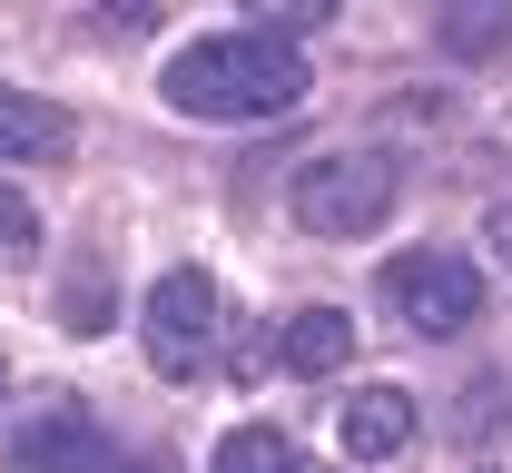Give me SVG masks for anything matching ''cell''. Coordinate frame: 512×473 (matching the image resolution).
<instances>
[{
    "label": "cell",
    "mask_w": 512,
    "mask_h": 473,
    "mask_svg": "<svg viewBox=\"0 0 512 473\" xmlns=\"http://www.w3.org/2000/svg\"><path fill=\"white\" fill-rule=\"evenodd\" d=\"M483 247H493V267H503V276H512V198H503V207H493V217H483Z\"/></svg>",
    "instance_id": "14"
},
{
    "label": "cell",
    "mask_w": 512,
    "mask_h": 473,
    "mask_svg": "<svg viewBox=\"0 0 512 473\" xmlns=\"http://www.w3.org/2000/svg\"><path fill=\"white\" fill-rule=\"evenodd\" d=\"M355 355V316L345 306H296L286 326H276V365L286 375H335Z\"/></svg>",
    "instance_id": "8"
},
{
    "label": "cell",
    "mask_w": 512,
    "mask_h": 473,
    "mask_svg": "<svg viewBox=\"0 0 512 473\" xmlns=\"http://www.w3.org/2000/svg\"><path fill=\"white\" fill-rule=\"evenodd\" d=\"M325 20H335V0H256L266 40H296V30H325Z\"/></svg>",
    "instance_id": "12"
},
{
    "label": "cell",
    "mask_w": 512,
    "mask_h": 473,
    "mask_svg": "<svg viewBox=\"0 0 512 473\" xmlns=\"http://www.w3.org/2000/svg\"><path fill=\"white\" fill-rule=\"evenodd\" d=\"M217 316H227L217 276H207V267H168L158 286H148V306H138L148 365H158V375H197V365L217 355Z\"/></svg>",
    "instance_id": "4"
},
{
    "label": "cell",
    "mask_w": 512,
    "mask_h": 473,
    "mask_svg": "<svg viewBox=\"0 0 512 473\" xmlns=\"http://www.w3.org/2000/svg\"><path fill=\"white\" fill-rule=\"evenodd\" d=\"M306 89H316V79H306V60H296V40H266V30L188 40L178 60L158 69V99H168L178 119H227V129L306 109Z\"/></svg>",
    "instance_id": "1"
},
{
    "label": "cell",
    "mask_w": 512,
    "mask_h": 473,
    "mask_svg": "<svg viewBox=\"0 0 512 473\" xmlns=\"http://www.w3.org/2000/svg\"><path fill=\"white\" fill-rule=\"evenodd\" d=\"M30 257H40V207L0 178V267H30Z\"/></svg>",
    "instance_id": "10"
},
{
    "label": "cell",
    "mask_w": 512,
    "mask_h": 473,
    "mask_svg": "<svg viewBox=\"0 0 512 473\" xmlns=\"http://www.w3.org/2000/svg\"><path fill=\"white\" fill-rule=\"evenodd\" d=\"M384 306H394L404 336H463L483 316V267L463 247H414V257L384 267Z\"/></svg>",
    "instance_id": "3"
},
{
    "label": "cell",
    "mask_w": 512,
    "mask_h": 473,
    "mask_svg": "<svg viewBox=\"0 0 512 473\" xmlns=\"http://www.w3.org/2000/svg\"><path fill=\"white\" fill-rule=\"evenodd\" d=\"M394 188H404L394 178V148H325V158L296 168L286 207H296L306 237H365V227L394 217Z\"/></svg>",
    "instance_id": "2"
},
{
    "label": "cell",
    "mask_w": 512,
    "mask_h": 473,
    "mask_svg": "<svg viewBox=\"0 0 512 473\" xmlns=\"http://www.w3.org/2000/svg\"><path fill=\"white\" fill-rule=\"evenodd\" d=\"M217 473H296V444H286L276 424H237V434L217 444Z\"/></svg>",
    "instance_id": "9"
},
{
    "label": "cell",
    "mask_w": 512,
    "mask_h": 473,
    "mask_svg": "<svg viewBox=\"0 0 512 473\" xmlns=\"http://www.w3.org/2000/svg\"><path fill=\"white\" fill-rule=\"evenodd\" d=\"M296 473H345V464H296Z\"/></svg>",
    "instance_id": "16"
},
{
    "label": "cell",
    "mask_w": 512,
    "mask_h": 473,
    "mask_svg": "<svg viewBox=\"0 0 512 473\" xmlns=\"http://www.w3.org/2000/svg\"><path fill=\"white\" fill-rule=\"evenodd\" d=\"M503 375H473V385H463V395H453V434H463V444H483V434H493V424H503Z\"/></svg>",
    "instance_id": "11"
},
{
    "label": "cell",
    "mask_w": 512,
    "mask_h": 473,
    "mask_svg": "<svg viewBox=\"0 0 512 473\" xmlns=\"http://www.w3.org/2000/svg\"><path fill=\"white\" fill-rule=\"evenodd\" d=\"M10 473H109V434H99V414L79 405V395H50V405L10 434Z\"/></svg>",
    "instance_id": "5"
},
{
    "label": "cell",
    "mask_w": 512,
    "mask_h": 473,
    "mask_svg": "<svg viewBox=\"0 0 512 473\" xmlns=\"http://www.w3.org/2000/svg\"><path fill=\"white\" fill-rule=\"evenodd\" d=\"M109 473H178L168 454H138V464H109Z\"/></svg>",
    "instance_id": "15"
},
{
    "label": "cell",
    "mask_w": 512,
    "mask_h": 473,
    "mask_svg": "<svg viewBox=\"0 0 512 473\" xmlns=\"http://www.w3.org/2000/svg\"><path fill=\"white\" fill-rule=\"evenodd\" d=\"M503 30H512L503 10H453V20H444V50H453V60H483Z\"/></svg>",
    "instance_id": "13"
},
{
    "label": "cell",
    "mask_w": 512,
    "mask_h": 473,
    "mask_svg": "<svg viewBox=\"0 0 512 473\" xmlns=\"http://www.w3.org/2000/svg\"><path fill=\"white\" fill-rule=\"evenodd\" d=\"M79 148V119L40 89H0V168H60Z\"/></svg>",
    "instance_id": "6"
},
{
    "label": "cell",
    "mask_w": 512,
    "mask_h": 473,
    "mask_svg": "<svg viewBox=\"0 0 512 473\" xmlns=\"http://www.w3.org/2000/svg\"><path fill=\"white\" fill-rule=\"evenodd\" d=\"M335 444H345V464L404 454V444H414V395H404V385H355V405L335 414Z\"/></svg>",
    "instance_id": "7"
}]
</instances>
